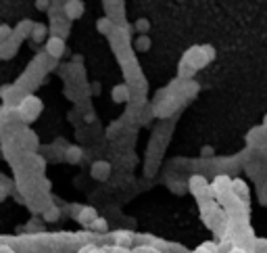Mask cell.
<instances>
[{
  "label": "cell",
  "instance_id": "6da1fadb",
  "mask_svg": "<svg viewBox=\"0 0 267 253\" xmlns=\"http://www.w3.org/2000/svg\"><path fill=\"white\" fill-rule=\"evenodd\" d=\"M230 193H234L236 199H242V201H246L248 199V186L244 184L242 180H232V186H230Z\"/></svg>",
  "mask_w": 267,
  "mask_h": 253
},
{
  "label": "cell",
  "instance_id": "52a82bcc",
  "mask_svg": "<svg viewBox=\"0 0 267 253\" xmlns=\"http://www.w3.org/2000/svg\"><path fill=\"white\" fill-rule=\"evenodd\" d=\"M82 2H77V0H73V2H69L67 4V15L69 17H73V19H75V17H79V15H82Z\"/></svg>",
  "mask_w": 267,
  "mask_h": 253
},
{
  "label": "cell",
  "instance_id": "9a60e30c",
  "mask_svg": "<svg viewBox=\"0 0 267 253\" xmlns=\"http://www.w3.org/2000/svg\"><path fill=\"white\" fill-rule=\"evenodd\" d=\"M0 253H13V251L8 249V247H0Z\"/></svg>",
  "mask_w": 267,
  "mask_h": 253
},
{
  "label": "cell",
  "instance_id": "3957f363",
  "mask_svg": "<svg viewBox=\"0 0 267 253\" xmlns=\"http://www.w3.org/2000/svg\"><path fill=\"white\" fill-rule=\"evenodd\" d=\"M96 209L94 207H84L82 212H79V216H77V220L82 222V224H92V220H96Z\"/></svg>",
  "mask_w": 267,
  "mask_h": 253
},
{
  "label": "cell",
  "instance_id": "9c48e42d",
  "mask_svg": "<svg viewBox=\"0 0 267 253\" xmlns=\"http://www.w3.org/2000/svg\"><path fill=\"white\" fill-rule=\"evenodd\" d=\"M59 217V209L57 207H50V209H46V214H44V220L46 222H55Z\"/></svg>",
  "mask_w": 267,
  "mask_h": 253
},
{
  "label": "cell",
  "instance_id": "7a4b0ae2",
  "mask_svg": "<svg viewBox=\"0 0 267 253\" xmlns=\"http://www.w3.org/2000/svg\"><path fill=\"white\" fill-rule=\"evenodd\" d=\"M109 172H111V168L106 161H96L92 165V178H96V180H104L109 176Z\"/></svg>",
  "mask_w": 267,
  "mask_h": 253
},
{
  "label": "cell",
  "instance_id": "30bf717a",
  "mask_svg": "<svg viewBox=\"0 0 267 253\" xmlns=\"http://www.w3.org/2000/svg\"><path fill=\"white\" fill-rule=\"evenodd\" d=\"M113 99H115V101H126V99H128L126 88H115V90H113Z\"/></svg>",
  "mask_w": 267,
  "mask_h": 253
},
{
  "label": "cell",
  "instance_id": "8fae6325",
  "mask_svg": "<svg viewBox=\"0 0 267 253\" xmlns=\"http://www.w3.org/2000/svg\"><path fill=\"white\" fill-rule=\"evenodd\" d=\"M8 34H11V30H8L6 25H0V44H4V40L8 38Z\"/></svg>",
  "mask_w": 267,
  "mask_h": 253
},
{
  "label": "cell",
  "instance_id": "277c9868",
  "mask_svg": "<svg viewBox=\"0 0 267 253\" xmlns=\"http://www.w3.org/2000/svg\"><path fill=\"white\" fill-rule=\"evenodd\" d=\"M115 245L117 247H123V249H128L132 245V234L130 232H115Z\"/></svg>",
  "mask_w": 267,
  "mask_h": 253
},
{
  "label": "cell",
  "instance_id": "5b68a950",
  "mask_svg": "<svg viewBox=\"0 0 267 253\" xmlns=\"http://www.w3.org/2000/svg\"><path fill=\"white\" fill-rule=\"evenodd\" d=\"M215 190L217 193H221V195H226V190H230V186H232V180H230L228 176H217L215 178Z\"/></svg>",
  "mask_w": 267,
  "mask_h": 253
},
{
  "label": "cell",
  "instance_id": "ba28073f",
  "mask_svg": "<svg viewBox=\"0 0 267 253\" xmlns=\"http://www.w3.org/2000/svg\"><path fill=\"white\" fill-rule=\"evenodd\" d=\"M92 230H96V232H106L109 230V224H106V220L104 217H96V220H92Z\"/></svg>",
  "mask_w": 267,
  "mask_h": 253
},
{
  "label": "cell",
  "instance_id": "8992f818",
  "mask_svg": "<svg viewBox=\"0 0 267 253\" xmlns=\"http://www.w3.org/2000/svg\"><path fill=\"white\" fill-rule=\"evenodd\" d=\"M48 52H50V55H55V57H59L61 52H63V40H61V38H52L48 42Z\"/></svg>",
  "mask_w": 267,
  "mask_h": 253
},
{
  "label": "cell",
  "instance_id": "5bb4252c",
  "mask_svg": "<svg viewBox=\"0 0 267 253\" xmlns=\"http://www.w3.org/2000/svg\"><path fill=\"white\" fill-rule=\"evenodd\" d=\"M146 25H148L146 21H138V30H140V32H144V30H146Z\"/></svg>",
  "mask_w": 267,
  "mask_h": 253
},
{
  "label": "cell",
  "instance_id": "4fadbf2b",
  "mask_svg": "<svg viewBox=\"0 0 267 253\" xmlns=\"http://www.w3.org/2000/svg\"><path fill=\"white\" fill-rule=\"evenodd\" d=\"M138 46H140V48H146V46H148V40H146V38H142V40L138 42Z\"/></svg>",
  "mask_w": 267,
  "mask_h": 253
},
{
  "label": "cell",
  "instance_id": "7c38bea8",
  "mask_svg": "<svg viewBox=\"0 0 267 253\" xmlns=\"http://www.w3.org/2000/svg\"><path fill=\"white\" fill-rule=\"evenodd\" d=\"M42 34H44V28H42V25H35V34H33V40H40V38H42Z\"/></svg>",
  "mask_w": 267,
  "mask_h": 253
}]
</instances>
